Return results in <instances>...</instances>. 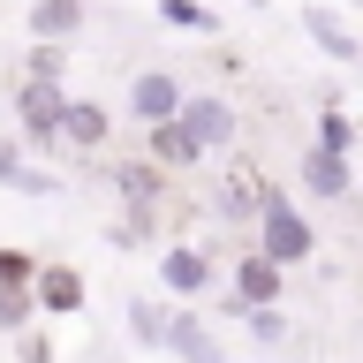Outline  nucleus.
Segmentation results:
<instances>
[{"label": "nucleus", "instance_id": "23", "mask_svg": "<svg viewBox=\"0 0 363 363\" xmlns=\"http://www.w3.org/2000/svg\"><path fill=\"white\" fill-rule=\"evenodd\" d=\"M23 325H38V311H30V288H0V333H23Z\"/></svg>", "mask_w": 363, "mask_h": 363}, {"label": "nucleus", "instance_id": "25", "mask_svg": "<svg viewBox=\"0 0 363 363\" xmlns=\"http://www.w3.org/2000/svg\"><path fill=\"white\" fill-rule=\"evenodd\" d=\"M16 340V363H53V333L45 325H23V333H8Z\"/></svg>", "mask_w": 363, "mask_h": 363}, {"label": "nucleus", "instance_id": "4", "mask_svg": "<svg viewBox=\"0 0 363 363\" xmlns=\"http://www.w3.org/2000/svg\"><path fill=\"white\" fill-rule=\"evenodd\" d=\"M257 303H288V272L272 265L265 250H242V257H235V295H227V311L242 318V311H257Z\"/></svg>", "mask_w": 363, "mask_h": 363}, {"label": "nucleus", "instance_id": "7", "mask_svg": "<svg viewBox=\"0 0 363 363\" xmlns=\"http://www.w3.org/2000/svg\"><path fill=\"white\" fill-rule=\"evenodd\" d=\"M106 144H113V113L99 106V99H61V152L99 159Z\"/></svg>", "mask_w": 363, "mask_h": 363}, {"label": "nucleus", "instance_id": "20", "mask_svg": "<svg viewBox=\"0 0 363 363\" xmlns=\"http://www.w3.org/2000/svg\"><path fill=\"white\" fill-rule=\"evenodd\" d=\"M220 204L235 212V220H250V212H257V174H250V167H235V174H227V189H220Z\"/></svg>", "mask_w": 363, "mask_h": 363}, {"label": "nucleus", "instance_id": "21", "mask_svg": "<svg viewBox=\"0 0 363 363\" xmlns=\"http://www.w3.org/2000/svg\"><path fill=\"white\" fill-rule=\"evenodd\" d=\"M159 242V212H129V220H113V250H144Z\"/></svg>", "mask_w": 363, "mask_h": 363}, {"label": "nucleus", "instance_id": "15", "mask_svg": "<svg viewBox=\"0 0 363 363\" xmlns=\"http://www.w3.org/2000/svg\"><path fill=\"white\" fill-rule=\"evenodd\" d=\"M0 189H16V197H53L61 182L45 174V167H30V159L16 152V136H0Z\"/></svg>", "mask_w": 363, "mask_h": 363}, {"label": "nucleus", "instance_id": "24", "mask_svg": "<svg viewBox=\"0 0 363 363\" xmlns=\"http://www.w3.org/2000/svg\"><path fill=\"white\" fill-rule=\"evenodd\" d=\"M242 325L257 340H288V311H280V303H257V311H242Z\"/></svg>", "mask_w": 363, "mask_h": 363}, {"label": "nucleus", "instance_id": "22", "mask_svg": "<svg viewBox=\"0 0 363 363\" xmlns=\"http://www.w3.org/2000/svg\"><path fill=\"white\" fill-rule=\"evenodd\" d=\"M30 272H38V257L23 242H0V288H30Z\"/></svg>", "mask_w": 363, "mask_h": 363}, {"label": "nucleus", "instance_id": "8", "mask_svg": "<svg viewBox=\"0 0 363 363\" xmlns=\"http://www.w3.org/2000/svg\"><path fill=\"white\" fill-rule=\"evenodd\" d=\"M174 113L197 129V144H204V152H227V144L242 136V113L227 106V99H212V91H182V106H174Z\"/></svg>", "mask_w": 363, "mask_h": 363}, {"label": "nucleus", "instance_id": "13", "mask_svg": "<svg viewBox=\"0 0 363 363\" xmlns=\"http://www.w3.org/2000/svg\"><path fill=\"white\" fill-rule=\"evenodd\" d=\"M106 182H113V197L129 204V212H159V197H167V174H159L152 159H121Z\"/></svg>", "mask_w": 363, "mask_h": 363}, {"label": "nucleus", "instance_id": "26", "mask_svg": "<svg viewBox=\"0 0 363 363\" xmlns=\"http://www.w3.org/2000/svg\"><path fill=\"white\" fill-rule=\"evenodd\" d=\"M242 8H272V0H242Z\"/></svg>", "mask_w": 363, "mask_h": 363}, {"label": "nucleus", "instance_id": "10", "mask_svg": "<svg viewBox=\"0 0 363 363\" xmlns=\"http://www.w3.org/2000/svg\"><path fill=\"white\" fill-rule=\"evenodd\" d=\"M295 182H303V197H318V204H340L348 189H356V159H333V152H303V167H295Z\"/></svg>", "mask_w": 363, "mask_h": 363}, {"label": "nucleus", "instance_id": "9", "mask_svg": "<svg viewBox=\"0 0 363 363\" xmlns=\"http://www.w3.org/2000/svg\"><path fill=\"white\" fill-rule=\"evenodd\" d=\"M174 106H182V76L174 68H136L129 76V121H174Z\"/></svg>", "mask_w": 363, "mask_h": 363}, {"label": "nucleus", "instance_id": "3", "mask_svg": "<svg viewBox=\"0 0 363 363\" xmlns=\"http://www.w3.org/2000/svg\"><path fill=\"white\" fill-rule=\"evenodd\" d=\"M84 303H91V280H84V265L38 257V272H30V311H38V318H84Z\"/></svg>", "mask_w": 363, "mask_h": 363}, {"label": "nucleus", "instance_id": "18", "mask_svg": "<svg viewBox=\"0 0 363 363\" xmlns=\"http://www.w3.org/2000/svg\"><path fill=\"white\" fill-rule=\"evenodd\" d=\"M68 61H76L68 45H45V38H30V53H23V76H30V84H68Z\"/></svg>", "mask_w": 363, "mask_h": 363}, {"label": "nucleus", "instance_id": "1", "mask_svg": "<svg viewBox=\"0 0 363 363\" xmlns=\"http://www.w3.org/2000/svg\"><path fill=\"white\" fill-rule=\"evenodd\" d=\"M250 220H257V242H250V250H265L280 272H295V265H311V257H318V220L288 197V189L257 182V212H250Z\"/></svg>", "mask_w": 363, "mask_h": 363}, {"label": "nucleus", "instance_id": "14", "mask_svg": "<svg viewBox=\"0 0 363 363\" xmlns=\"http://www.w3.org/2000/svg\"><path fill=\"white\" fill-rule=\"evenodd\" d=\"M23 30L45 38V45H76V30H84V0H30Z\"/></svg>", "mask_w": 363, "mask_h": 363}, {"label": "nucleus", "instance_id": "16", "mask_svg": "<svg viewBox=\"0 0 363 363\" xmlns=\"http://www.w3.org/2000/svg\"><path fill=\"white\" fill-rule=\"evenodd\" d=\"M167 318H174V303L136 295V303H129V340H136V348H167Z\"/></svg>", "mask_w": 363, "mask_h": 363}, {"label": "nucleus", "instance_id": "11", "mask_svg": "<svg viewBox=\"0 0 363 363\" xmlns=\"http://www.w3.org/2000/svg\"><path fill=\"white\" fill-rule=\"evenodd\" d=\"M303 38H311L318 53H333V61H363L356 23L340 16V8H325V0H311V8H303Z\"/></svg>", "mask_w": 363, "mask_h": 363}, {"label": "nucleus", "instance_id": "19", "mask_svg": "<svg viewBox=\"0 0 363 363\" xmlns=\"http://www.w3.org/2000/svg\"><path fill=\"white\" fill-rule=\"evenodd\" d=\"M159 16L174 23V30H197V38L220 30V8H204V0H159Z\"/></svg>", "mask_w": 363, "mask_h": 363}, {"label": "nucleus", "instance_id": "2", "mask_svg": "<svg viewBox=\"0 0 363 363\" xmlns=\"http://www.w3.org/2000/svg\"><path fill=\"white\" fill-rule=\"evenodd\" d=\"M8 99H16V136L23 144H38V152H61V99L68 84H8Z\"/></svg>", "mask_w": 363, "mask_h": 363}, {"label": "nucleus", "instance_id": "12", "mask_svg": "<svg viewBox=\"0 0 363 363\" xmlns=\"http://www.w3.org/2000/svg\"><path fill=\"white\" fill-rule=\"evenodd\" d=\"M167 356H174V363H227V348H220V333L182 303V311L167 318Z\"/></svg>", "mask_w": 363, "mask_h": 363}, {"label": "nucleus", "instance_id": "5", "mask_svg": "<svg viewBox=\"0 0 363 363\" xmlns=\"http://www.w3.org/2000/svg\"><path fill=\"white\" fill-rule=\"evenodd\" d=\"M159 288L174 295V303H197L212 288V250L197 242H159Z\"/></svg>", "mask_w": 363, "mask_h": 363}, {"label": "nucleus", "instance_id": "6", "mask_svg": "<svg viewBox=\"0 0 363 363\" xmlns=\"http://www.w3.org/2000/svg\"><path fill=\"white\" fill-rule=\"evenodd\" d=\"M144 152H152V167H159V174H197L204 159H212L182 113H174V121H152V129H144Z\"/></svg>", "mask_w": 363, "mask_h": 363}, {"label": "nucleus", "instance_id": "17", "mask_svg": "<svg viewBox=\"0 0 363 363\" xmlns=\"http://www.w3.org/2000/svg\"><path fill=\"white\" fill-rule=\"evenodd\" d=\"M318 152H333V159H356V113H340V106H325L318 113V136H311Z\"/></svg>", "mask_w": 363, "mask_h": 363}]
</instances>
